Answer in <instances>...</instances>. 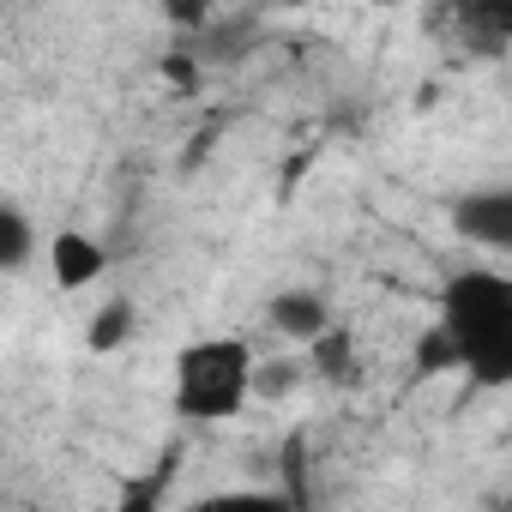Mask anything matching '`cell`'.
<instances>
[{
	"instance_id": "4fadbf2b",
	"label": "cell",
	"mask_w": 512,
	"mask_h": 512,
	"mask_svg": "<svg viewBox=\"0 0 512 512\" xmlns=\"http://www.w3.org/2000/svg\"><path fill=\"white\" fill-rule=\"evenodd\" d=\"M296 380H302L296 362H260V398H278V392L296 386Z\"/></svg>"
},
{
	"instance_id": "8fae6325",
	"label": "cell",
	"mask_w": 512,
	"mask_h": 512,
	"mask_svg": "<svg viewBox=\"0 0 512 512\" xmlns=\"http://www.w3.org/2000/svg\"><path fill=\"white\" fill-rule=\"evenodd\" d=\"M416 368H422V374H452V368H458V350H452V338H446L440 320L416 338Z\"/></svg>"
},
{
	"instance_id": "5b68a950",
	"label": "cell",
	"mask_w": 512,
	"mask_h": 512,
	"mask_svg": "<svg viewBox=\"0 0 512 512\" xmlns=\"http://www.w3.org/2000/svg\"><path fill=\"white\" fill-rule=\"evenodd\" d=\"M266 320H272V332H284L290 344H314V338L332 326V302H326L320 290H308V284H290V290H278V296L266 302Z\"/></svg>"
},
{
	"instance_id": "52a82bcc",
	"label": "cell",
	"mask_w": 512,
	"mask_h": 512,
	"mask_svg": "<svg viewBox=\"0 0 512 512\" xmlns=\"http://www.w3.org/2000/svg\"><path fill=\"white\" fill-rule=\"evenodd\" d=\"M253 43H260V25H253V19H211L205 31L187 37V49L199 55V67H235Z\"/></svg>"
},
{
	"instance_id": "277c9868",
	"label": "cell",
	"mask_w": 512,
	"mask_h": 512,
	"mask_svg": "<svg viewBox=\"0 0 512 512\" xmlns=\"http://www.w3.org/2000/svg\"><path fill=\"white\" fill-rule=\"evenodd\" d=\"M43 253H49V278L61 284V290H85V284H97L103 272H109V247L97 241V235H85V229H55L49 241H43Z\"/></svg>"
},
{
	"instance_id": "8992f818",
	"label": "cell",
	"mask_w": 512,
	"mask_h": 512,
	"mask_svg": "<svg viewBox=\"0 0 512 512\" xmlns=\"http://www.w3.org/2000/svg\"><path fill=\"white\" fill-rule=\"evenodd\" d=\"M452 25L476 55L512 49V0H452Z\"/></svg>"
},
{
	"instance_id": "30bf717a",
	"label": "cell",
	"mask_w": 512,
	"mask_h": 512,
	"mask_svg": "<svg viewBox=\"0 0 512 512\" xmlns=\"http://www.w3.org/2000/svg\"><path fill=\"white\" fill-rule=\"evenodd\" d=\"M308 356H314V374H326V380H338V374H350V362H356V338L332 320L314 344H308Z\"/></svg>"
},
{
	"instance_id": "7a4b0ae2",
	"label": "cell",
	"mask_w": 512,
	"mask_h": 512,
	"mask_svg": "<svg viewBox=\"0 0 512 512\" xmlns=\"http://www.w3.org/2000/svg\"><path fill=\"white\" fill-rule=\"evenodd\" d=\"M169 398H175V416H187V422L241 416L247 398H260V362H253L247 338H229V332L193 338L175 356V392Z\"/></svg>"
},
{
	"instance_id": "3957f363",
	"label": "cell",
	"mask_w": 512,
	"mask_h": 512,
	"mask_svg": "<svg viewBox=\"0 0 512 512\" xmlns=\"http://www.w3.org/2000/svg\"><path fill=\"white\" fill-rule=\"evenodd\" d=\"M446 223L464 247H482V253H500L512 260V181H482V187H464L452 205H446Z\"/></svg>"
},
{
	"instance_id": "ba28073f",
	"label": "cell",
	"mask_w": 512,
	"mask_h": 512,
	"mask_svg": "<svg viewBox=\"0 0 512 512\" xmlns=\"http://www.w3.org/2000/svg\"><path fill=\"white\" fill-rule=\"evenodd\" d=\"M133 320H139L133 296H109V302L91 314V326H85V344H91V356H115V350L133 338Z\"/></svg>"
},
{
	"instance_id": "6da1fadb",
	"label": "cell",
	"mask_w": 512,
	"mask_h": 512,
	"mask_svg": "<svg viewBox=\"0 0 512 512\" xmlns=\"http://www.w3.org/2000/svg\"><path fill=\"white\" fill-rule=\"evenodd\" d=\"M458 350V368L482 386H512V272H452L434 314Z\"/></svg>"
},
{
	"instance_id": "9c48e42d",
	"label": "cell",
	"mask_w": 512,
	"mask_h": 512,
	"mask_svg": "<svg viewBox=\"0 0 512 512\" xmlns=\"http://www.w3.org/2000/svg\"><path fill=\"white\" fill-rule=\"evenodd\" d=\"M31 260H37V223H31V211L19 199H7L0 205V266L25 272Z\"/></svg>"
},
{
	"instance_id": "7c38bea8",
	"label": "cell",
	"mask_w": 512,
	"mask_h": 512,
	"mask_svg": "<svg viewBox=\"0 0 512 512\" xmlns=\"http://www.w3.org/2000/svg\"><path fill=\"white\" fill-rule=\"evenodd\" d=\"M157 7H163V25L181 31V37H193L217 19V0H157Z\"/></svg>"
}]
</instances>
